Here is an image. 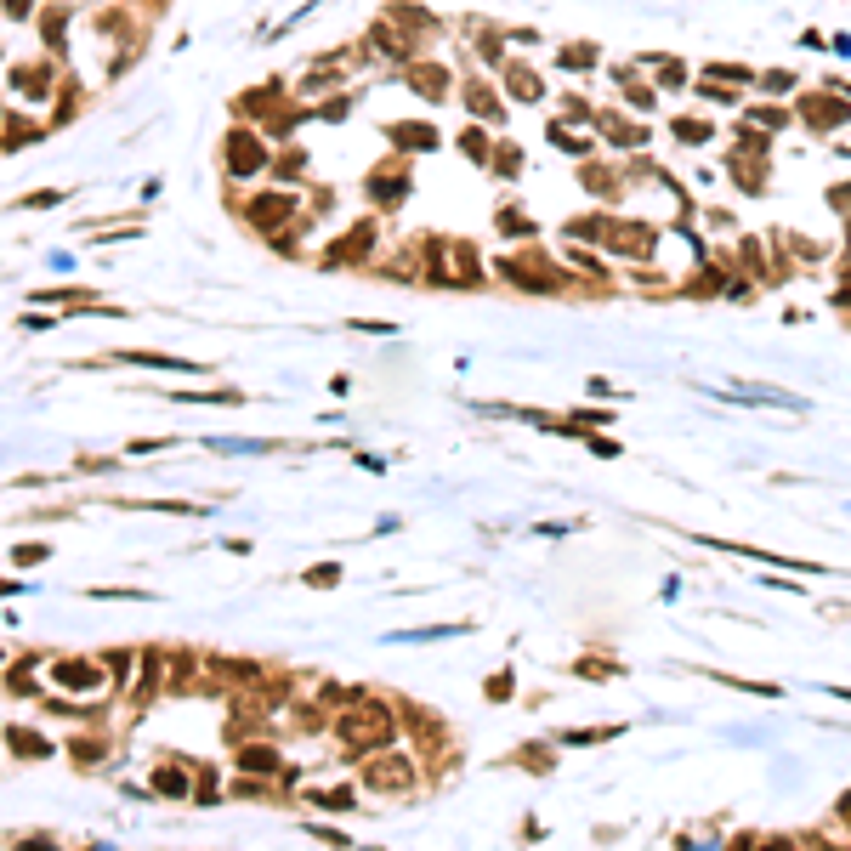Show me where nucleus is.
Listing matches in <instances>:
<instances>
[{
  "label": "nucleus",
  "instance_id": "nucleus-1",
  "mask_svg": "<svg viewBox=\"0 0 851 851\" xmlns=\"http://www.w3.org/2000/svg\"><path fill=\"white\" fill-rule=\"evenodd\" d=\"M369 783H375V789H386V783H392V789H403V783H409V766H398V761H375V766H369Z\"/></svg>",
  "mask_w": 851,
  "mask_h": 851
},
{
  "label": "nucleus",
  "instance_id": "nucleus-4",
  "mask_svg": "<svg viewBox=\"0 0 851 851\" xmlns=\"http://www.w3.org/2000/svg\"><path fill=\"white\" fill-rule=\"evenodd\" d=\"M244 766H256V772H273V749H244Z\"/></svg>",
  "mask_w": 851,
  "mask_h": 851
},
{
  "label": "nucleus",
  "instance_id": "nucleus-2",
  "mask_svg": "<svg viewBox=\"0 0 851 851\" xmlns=\"http://www.w3.org/2000/svg\"><path fill=\"white\" fill-rule=\"evenodd\" d=\"M57 681H63V687H91L97 670H91V664H57Z\"/></svg>",
  "mask_w": 851,
  "mask_h": 851
},
{
  "label": "nucleus",
  "instance_id": "nucleus-3",
  "mask_svg": "<svg viewBox=\"0 0 851 851\" xmlns=\"http://www.w3.org/2000/svg\"><path fill=\"white\" fill-rule=\"evenodd\" d=\"M256 165H261V148H256V142H233V171H256Z\"/></svg>",
  "mask_w": 851,
  "mask_h": 851
}]
</instances>
